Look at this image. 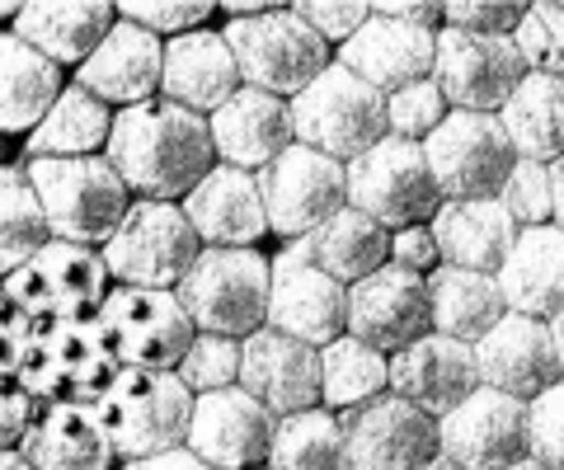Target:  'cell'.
Returning <instances> with one entry per match:
<instances>
[{"label":"cell","mask_w":564,"mask_h":470,"mask_svg":"<svg viewBox=\"0 0 564 470\" xmlns=\"http://www.w3.org/2000/svg\"><path fill=\"white\" fill-rule=\"evenodd\" d=\"M429 226H433V240H437L443 264L466 269V273H485V277L499 273L508 250L518 245V221L503 212L499 198L443 203Z\"/></svg>","instance_id":"obj_30"},{"label":"cell","mask_w":564,"mask_h":470,"mask_svg":"<svg viewBox=\"0 0 564 470\" xmlns=\"http://www.w3.org/2000/svg\"><path fill=\"white\" fill-rule=\"evenodd\" d=\"M352 470H423L437 451V419L400 395H377L372 405L339 414Z\"/></svg>","instance_id":"obj_17"},{"label":"cell","mask_w":564,"mask_h":470,"mask_svg":"<svg viewBox=\"0 0 564 470\" xmlns=\"http://www.w3.org/2000/svg\"><path fill=\"white\" fill-rule=\"evenodd\" d=\"M292 136H296V146L321 151L339 165H352L381 136H391V128H386V95L372 90L367 80H358L348 66L329 62L292 99Z\"/></svg>","instance_id":"obj_5"},{"label":"cell","mask_w":564,"mask_h":470,"mask_svg":"<svg viewBox=\"0 0 564 470\" xmlns=\"http://www.w3.org/2000/svg\"><path fill=\"white\" fill-rule=\"evenodd\" d=\"M29 184L43 203L52 240H70L85 250H104L132 207V188L104 155L80 161H24Z\"/></svg>","instance_id":"obj_2"},{"label":"cell","mask_w":564,"mask_h":470,"mask_svg":"<svg viewBox=\"0 0 564 470\" xmlns=\"http://www.w3.org/2000/svg\"><path fill=\"white\" fill-rule=\"evenodd\" d=\"M165 76V39H155L141 24L118 20L109 39L95 47V57L76 72V85L90 90L109 109H137V103L161 99Z\"/></svg>","instance_id":"obj_22"},{"label":"cell","mask_w":564,"mask_h":470,"mask_svg":"<svg viewBox=\"0 0 564 470\" xmlns=\"http://www.w3.org/2000/svg\"><path fill=\"white\" fill-rule=\"evenodd\" d=\"M240 391L259 400L273 419L321 409V348L278 329H254L240 343Z\"/></svg>","instance_id":"obj_19"},{"label":"cell","mask_w":564,"mask_h":470,"mask_svg":"<svg viewBox=\"0 0 564 470\" xmlns=\"http://www.w3.org/2000/svg\"><path fill=\"white\" fill-rule=\"evenodd\" d=\"M122 362L95 316L76 320H39L29 353L20 362V386L39 405H99L118 381Z\"/></svg>","instance_id":"obj_3"},{"label":"cell","mask_w":564,"mask_h":470,"mask_svg":"<svg viewBox=\"0 0 564 470\" xmlns=\"http://www.w3.org/2000/svg\"><path fill=\"white\" fill-rule=\"evenodd\" d=\"M207 132H212V146H217V165H231L245 174H259L288 146H296L292 103L278 95H263L254 85H240V90L207 118Z\"/></svg>","instance_id":"obj_24"},{"label":"cell","mask_w":564,"mask_h":470,"mask_svg":"<svg viewBox=\"0 0 564 470\" xmlns=\"http://www.w3.org/2000/svg\"><path fill=\"white\" fill-rule=\"evenodd\" d=\"M494 283H499L508 310L551 325L564 310V226L518 231V245L508 250Z\"/></svg>","instance_id":"obj_29"},{"label":"cell","mask_w":564,"mask_h":470,"mask_svg":"<svg viewBox=\"0 0 564 470\" xmlns=\"http://www.w3.org/2000/svg\"><path fill=\"white\" fill-rule=\"evenodd\" d=\"M66 90L57 62L14 33H0V132H33Z\"/></svg>","instance_id":"obj_33"},{"label":"cell","mask_w":564,"mask_h":470,"mask_svg":"<svg viewBox=\"0 0 564 470\" xmlns=\"http://www.w3.org/2000/svg\"><path fill=\"white\" fill-rule=\"evenodd\" d=\"M203 250H254L269 236V212L259 198V179L245 170L217 165L207 179L180 203Z\"/></svg>","instance_id":"obj_25"},{"label":"cell","mask_w":564,"mask_h":470,"mask_svg":"<svg viewBox=\"0 0 564 470\" xmlns=\"http://www.w3.org/2000/svg\"><path fill=\"white\" fill-rule=\"evenodd\" d=\"M95 320L109 335L122 368L137 372H174L198 339V325L188 320L180 297L151 287H113Z\"/></svg>","instance_id":"obj_11"},{"label":"cell","mask_w":564,"mask_h":470,"mask_svg":"<svg viewBox=\"0 0 564 470\" xmlns=\"http://www.w3.org/2000/svg\"><path fill=\"white\" fill-rule=\"evenodd\" d=\"M212 0H198V6H147V0H128V6H118V20L128 24H141L147 33H155V39H184V33L193 29H207L212 20Z\"/></svg>","instance_id":"obj_46"},{"label":"cell","mask_w":564,"mask_h":470,"mask_svg":"<svg viewBox=\"0 0 564 470\" xmlns=\"http://www.w3.org/2000/svg\"><path fill=\"white\" fill-rule=\"evenodd\" d=\"M551 188H555V226H564V161L551 165Z\"/></svg>","instance_id":"obj_53"},{"label":"cell","mask_w":564,"mask_h":470,"mask_svg":"<svg viewBox=\"0 0 564 470\" xmlns=\"http://www.w3.org/2000/svg\"><path fill=\"white\" fill-rule=\"evenodd\" d=\"M24 461L33 470H113V442L104 433L95 405H43L24 433Z\"/></svg>","instance_id":"obj_31"},{"label":"cell","mask_w":564,"mask_h":470,"mask_svg":"<svg viewBox=\"0 0 564 470\" xmlns=\"http://www.w3.org/2000/svg\"><path fill=\"white\" fill-rule=\"evenodd\" d=\"M269 329L302 339L311 348H325L348 335V287L311 264L302 240H292V245L273 259Z\"/></svg>","instance_id":"obj_15"},{"label":"cell","mask_w":564,"mask_h":470,"mask_svg":"<svg viewBox=\"0 0 564 470\" xmlns=\"http://www.w3.org/2000/svg\"><path fill=\"white\" fill-rule=\"evenodd\" d=\"M269 470H352L348 466V438L339 414L306 409V414H288L273 428V451H269Z\"/></svg>","instance_id":"obj_38"},{"label":"cell","mask_w":564,"mask_h":470,"mask_svg":"<svg viewBox=\"0 0 564 470\" xmlns=\"http://www.w3.org/2000/svg\"><path fill=\"white\" fill-rule=\"evenodd\" d=\"M513 43H518V52H522V62H527V72L532 76L564 80V0L527 6Z\"/></svg>","instance_id":"obj_40"},{"label":"cell","mask_w":564,"mask_h":470,"mask_svg":"<svg viewBox=\"0 0 564 470\" xmlns=\"http://www.w3.org/2000/svg\"><path fill=\"white\" fill-rule=\"evenodd\" d=\"M348 170V207H358L386 231H404V226H429L443 207L437 179L429 170V155L419 142H400V136H381L372 151H362Z\"/></svg>","instance_id":"obj_9"},{"label":"cell","mask_w":564,"mask_h":470,"mask_svg":"<svg viewBox=\"0 0 564 470\" xmlns=\"http://www.w3.org/2000/svg\"><path fill=\"white\" fill-rule=\"evenodd\" d=\"M240 66L231 43L217 29H193L184 39L165 43V76H161V99L180 103V109L212 118L226 99L240 90Z\"/></svg>","instance_id":"obj_27"},{"label":"cell","mask_w":564,"mask_h":470,"mask_svg":"<svg viewBox=\"0 0 564 470\" xmlns=\"http://www.w3.org/2000/svg\"><path fill=\"white\" fill-rule=\"evenodd\" d=\"M527 457L545 470H564V381L527 405Z\"/></svg>","instance_id":"obj_44"},{"label":"cell","mask_w":564,"mask_h":470,"mask_svg":"<svg viewBox=\"0 0 564 470\" xmlns=\"http://www.w3.org/2000/svg\"><path fill=\"white\" fill-rule=\"evenodd\" d=\"M499 123L513 142L518 161L555 165L564 161V80L527 76L513 99L499 109Z\"/></svg>","instance_id":"obj_36"},{"label":"cell","mask_w":564,"mask_h":470,"mask_svg":"<svg viewBox=\"0 0 564 470\" xmlns=\"http://www.w3.org/2000/svg\"><path fill=\"white\" fill-rule=\"evenodd\" d=\"M122 470H212V466L193 457L188 447H174V451H161V457H141V461H128Z\"/></svg>","instance_id":"obj_51"},{"label":"cell","mask_w":564,"mask_h":470,"mask_svg":"<svg viewBox=\"0 0 564 470\" xmlns=\"http://www.w3.org/2000/svg\"><path fill=\"white\" fill-rule=\"evenodd\" d=\"M109 269H104L99 250L70 245V240H47V245L29 259L20 273H10L0 292L29 310L33 320H76L95 316L109 297Z\"/></svg>","instance_id":"obj_12"},{"label":"cell","mask_w":564,"mask_h":470,"mask_svg":"<svg viewBox=\"0 0 564 470\" xmlns=\"http://www.w3.org/2000/svg\"><path fill=\"white\" fill-rule=\"evenodd\" d=\"M429 302H433V335L470 343V348L508 316L503 292L494 277L452 269V264L429 273Z\"/></svg>","instance_id":"obj_34"},{"label":"cell","mask_w":564,"mask_h":470,"mask_svg":"<svg viewBox=\"0 0 564 470\" xmlns=\"http://www.w3.org/2000/svg\"><path fill=\"white\" fill-rule=\"evenodd\" d=\"M292 14L302 20L311 33H321L325 43H348L367 20H372V6L367 0H302L292 6Z\"/></svg>","instance_id":"obj_45"},{"label":"cell","mask_w":564,"mask_h":470,"mask_svg":"<svg viewBox=\"0 0 564 470\" xmlns=\"http://www.w3.org/2000/svg\"><path fill=\"white\" fill-rule=\"evenodd\" d=\"M437 438H443V457L462 470H508L527 461V405L480 386L437 419Z\"/></svg>","instance_id":"obj_20"},{"label":"cell","mask_w":564,"mask_h":470,"mask_svg":"<svg viewBox=\"0 0 564 470\" xmlns=\"http://www.w3.org/2000/svg\"><path fill=\"white\" fill-rule=\"evenodd\" d=\"M302 245L311 254V264L344 287L362 283V277H372L377 269L391 264V231L367 212H358V207H344V212L321 221Z\"/></svg>","instance_id":"obj_32"},{"label":"cell","mask_w":564,"mask_h":470,"mask_svg":"<svg viewBox=\"0 0 564 470\" xmlns=\"http://www.w3.org/2000/svg\"><path fill=\"white\" fill-rule=\"evenodd\" d=\"M508 470H545V466H536L532 457H527V461H518V466H508Z\"/></svg>","instance_id":"obj_58"},{"label":"cell","mask_w":564,"mask_h":470,"mask_svg":"<svg viewBox=\"0 0 564 470\" xmlns=\"http://www.w3.org/2000/svg\"><path fill=\"white\" fill-rule=\"evenodd\" d=\"M503 212L518 221V231H532V226H555V188H551V165L536 161H518L513 174L503 184Z\"/></svg>","instance_id":"obj_43"},{"label":"cell","mask_w":564,"mask_h":470,"mask_svg":"<svg viewBox=\"0 0 564 470\" xmlns=\"http://www.w3.org/2000/svg\"><path fill=\"white\" fill-rule=\"evenodd\" d=\"M391 264L404 273L429 277L443 269V254H437L433 226H404V231H391Z\"/></svg>","instance_id":"obj_50"},{"label":"cell","mask_w":564,"mask_h":470,"mask_svg":"<svg viewBox=\"0 0 564 470\" xmlns=\"http://www.w3.org/2000/svg\"><path fill=\"white\" fill-rule=\"evenodd\" d=\"M259 470H269V466H259Z\"/></svg>","instance_id":"obj_59"},{"label":"cell","mask_w":564,"mask_h":470,"mask_svg":"<svg viewBox=\"0 0 564 470\" xmlns=\"http://www.w3.org/2000/svg\"><path fill=\"white\" fill-rule=\"evenodd\" d=\"M113 24L118 6H109V0H33V6H20L10 33L39 47L47 62L80 72L95 57V47L109 39Z\"/></svg>","instance_id":"obj_28"},{"label":"cell","mask_w":564,"mask_h":470,"mask_svg":"<svg viewBox=\"0 0 564 470\" xmlns=\"http://www.w3.org/2000/svg\"><path fill=\"white\" fill-rule=\"evenodd\" d=\"M423 155H429L443 203L499 198L518 165V151L508 142L499 113H447L443 128L423 142Z\"/></svg>","instance_id":"obj_10"},{"label":"cell","mask_w":564,"mask_h":470,"mask_svg":"<svg viewBox=\"0 0 564 470\" xmlns=\"http://www.w3.org/2000/svg\"><path fill=\"white\" fill-rule=\"evenodd\" d=\"M52 240L43 203L29 184L24 165H0V283L20 273L33 254Z\"/></svg>","instance_id":"obj_39"},{"label":"cell","mask_w":564,"mask_h":470,"mask_svg":"<svg viewBox=\"0 0 564 470\" xmlns=\"http://www.w3.org/2000/svg\"><path fill=\"white\" fill-rule=\"evenodd\" d=\"M433 62H437V33L400 24L381 6H372V20L339 47V66H348L352 76L367 80L381 95H395L414 80H429Z\"/></svg>","instance_id":"obj_23"},{"label":"cell","mask_w":564,"mask_h":470,"mask_svg":"<svg viewBox=\"0 0 564 470\" xmlns=\"http://www.w3.org/2000/svg\"><path fill=\"white\" fill-rule=\"evenodd\" d=\"M527 76L532 72L513 39H480L462 29L437 33L433 80L452 113H499Z\"/></svg>","instance_id":"obj_14"},{"label":"cell","mask_w":564,"mask_h":470,"mask_svg":"<svg viewBox=\"0 0 564 470\" xmlns=\"http://www.w3.org/2000/svg\"><path fill=\"white\" fill-rule=\"evenodd\" d=\"M386 391H391V358L386 353L352 335L321 348V405L329 414L362 409Z\"/></svg>","instance_id":"obj_37"},{"label":"cell","mask_w":564,"mask_h":470,"mask_svg":"<svg viewBox=\"0 0 564 470\" xmlns=\"http://www.w3.org/2000/svg\"><path fill=\"white\" fill-rule=\"evenodd\" d=\"M522 6H443V29L480 33V39H513L522 24Z\"/></svg>","instance_id":"obj_47"},{"label":"cell","mask_w":564,"mask_h":470,"mask_svg":"<svg viewBox=\"0 0 564 470\" xmlns=\"http://www.w3.org/2000/svg\"><path fill=\"white\" fill-rule=\"evenodd\" d=\"M104 269L118 287H151V292H174L184 273L198 264L203 240L188 226L180 203H151L132 198L128 217L113 231V240L99 250Z\"/></svg>","instance_id":"obj_7"},{"label":"cell","mask_w":564,"mask_h":470,"mask_svg":"<svg viewBox=\"0 0 564 470\" xmlns=\"http://www.w3.org/2000/svg\"><path fill=\"white\" fill-rule=\"evenodd\" d=\"M104 433L113 442V457L128 466L141 457H161L188 442L193 391L174 372H137L122 368L118 381L95 405Z\"/></svg>","instance_id":"obj_6"},{"label":"cell","mask_w":564,"mask_h":470,"mask_svg":"<svg viewBox=\"0 0 564 470\" xmlns=\"http://www.w3.org/2000/svg\"><path fill=\"white\" fill-rule=\"evenodd\" d=\"M348 335L386 358H395L410 343L429 339L433 335L429 277L386 264L372 277L352 283L348 287Z\"/></svg>","instance_id":"obj_16"},{"label":"cell","mask_w":564,"mask_h":470,"mask_svg":"<svg viewBox=\"0 0 564 470\" xmlns=\"http://www.w3.org/2000/svg\"><path fill=\"white\" fill-rule=\"evenodd\" d=\"M43 414V405L33 400L20 381H0V451H20L24 433Z\"/></svg>","instance_id":"obj_49"},{"label":"cell","mask_w":564,"mask_h":470,"mask_svg":"<svg viewBox=\"0 0 564 470\" xmlns=\"http://www.w3.org/2000/svg\"><path fill=\"white\" fill-rule=\"evenodd\" d=\"M221 39L231 43L245 85L288 103L329 66V43L321 33H311L292 10L240 14L221 29Z\"/></svg>","instance_id":"obj_8"},{"label":"cell","mask_w":564,"mask_h":470,"mask_svg":"<svg viewBox=\"0 0 564 470\" xmlns=\"http://www.w3.org/2000/svg\"><path fill=\"white\" fill-rule=\"evenodd\" d=\"M423 470H462V466H456L452 457H443V451H437V457H433L429 466H423Z\"/></svg>","instance_id":"obj_56"},{"label":"cell","mask_w":564,"mask_h":470,"mask_svg":"<svg viewBox=\"0 0 564 470\" xmlns=\"http://www.w3.org/2000/svg\"><path fill=\"white\" fill-rule=\"evenodd\" d=\"M174 376L184 381L198 395H212V391H231L240 386V339H221V335H198L193 348L184 353V362L174 368Z\"/></svg>","instance_id":"obj_41"},{"label":"cell","mask_w":564,"mask_h":470,"mask_svg":"<svg viewBox=\"0 0 564 470\" xmlns=\"http://www.w3.org/2000/svg\"><path fill=\"white\" fill-rule=\"evenodd\" d=\"M33 335H39V320L29 310L14 306L6 292H0V381H14L20 376V362L29 353Z\"/></svg>","instance_id":"obj_48"},{"label":"cell","mask_w":564,"mask_h":470,"mask_svg":"<svg viewBox=\"0 0 564 470\" xmlns=\"http://www.w3.org/2000/svg\"><path fill=\"white\" fill-rule=\"evenodd\" d=\"M391 20L400 24H414V29H429V33H443V6H381Z\"/></svg>","instance_id":"obj_52"},{"label":"cell","mask_w":564,"mask_h":470,"mask_svg":"<svg viewBox=\"0 0 564 470\" xmlns=\"http://www.w3.org/2000/svg\"><path fill=\"white\" fill-rule=\"evenodd\" d=\"M0 470H33L24 461V451H0Z\"/></svg>","instance_id":"obj_55"},{"label":"cell","mask_w":564,"mask_h":470,"mask_svg":"<svg viewBox=\"0 0 564 470\" xmlns=\"http://www.w3.org/2000/svg\"><path fill=\"white\" fill-rule=\"evenodd\" d=\"M551 339H555V358H560V372H564V310L551 320Z\"/></svg>","instance_id":"obj_54"},{"label":"cell","mask_w":564,"mask_h":470,"mask_svg":"<svg viewBox=\"0 0 564 470\" xmlns=\"http://www.w3.org/2000/svg\"><path fill=\"white\" fill-rule=\"evenodd\" d=\"M254 179L263 212H269V231L282 240H306L321 221L348 207V170L306 146H288Z\"/></svg>","instance_id":"obj_13"},{"label":"cell","mask_w":564,"mask_h":470,"mask_svg":"<svg viewBox=\"0 0 564 470\" xmlns=\"http://www.w3.org/2000/svg\"><path fill=\"white\" fill-rule=\"evenodd\" d=\"M480 391V368H475V348L443 335H429L391 358V395L410 400L423 414L443 419L462 400Z\"/></svg>","instance_id":"obj_26"},{"label":"cell","mask_w":564,"mask_h":470,"mask_svg":"<svg viewBox=\"0 0 564 470\" xmlns=\"http://www.w3.org/2000/svg\"><path fill=\"white\" fill-rule=\"evenodd\" d=\"M109 132H113V109L70 80L43 123L29 132L24 151L29 161H80V155H104Z\"/></svg>","instance_id":"obj_35"},{"label":"cell","mask_w":564,"mask_h":470,"mask_svg":"<svg viewBox=\"0 0 564 470\" xmlns=\"http://www.w3.org/2000/svg\"><path fill=\"white\" fill-rule=\"evenodd\" d=\"M14 14H20V6H14V0H0V20H14Z\"/></svg>","instance_id":"obj_57"},{"label":"cell","mask_w":564,"mask_h":470,"mask_svg":"<svg viewBox=\"0 0 564 470\" xmlns=\"http://www.w3.org/2000/svg\"><path fill=\"white\" fill-rule=\"evenodd\" d=\"M104 161L122 174V184L137 198L184 203L217 170V146H212L207 118L188 113L170 99H151L113 113Z\"/></svg>","instance_id":"obj_1"},{"label":"cell","mask_w":564,"mask_h":470,"mask_svg":"<svg viewBox=\"0 0 564 470\" xmlns=\"http://www.w3.org/2000/svg\"><path fill=\"white\" fill-rule=\"evenodd\" d=\"M269 287H273V259L259 250H203L198 264L184 273L174 297L198 325V335L221 339H250L269 325Z\"/></svg>","instance_id":"obj_4"},{"label":"cell","mask_w":564,"mask_h":470,"mask_svg":"<svg viewBox=\"0 0 564 470\" xmlns=\"http://www.w3.org/2000/svg\"><path fill=\"white\" fill-rule=\"evenodd\" d=\"M475 368H480V386L513 395L522 405H532L555 381H564L551 325L518 316V310H508V316L475 343Z\"/></svg>","instance_id":"obj_21"},{"label":"cell","mask_w":564,"mask_h":470,"mask_svg":"<svg viewBox=\"0 0 564 470\" xmlns=\"http://www.w3.org/2000/svg\"><path fill=\"white\" fill-rule=\"evenodd\" d=\"M273 428H278L273 414L240 386H231V391H212L193 400L184 447L212 470H259L269 466Z\"/></svg>","instance_id":"obj_18"},{"label":"cell","mask_w":564,"mask_h":470,"mask_svg":"<svg viewBox=\"0 0 564 470\" xmlns=\"http://www.w3.org/2000/svg\"><path fill=\"white\" fill-rule=\"evenodd\" d=\"M447 99L443 90H437V80H414V85H404V90L395 95H386V128H391V136H400V142H429V136L443 128V118H447Z\"/></svg>","instance_id":"obj_42"}]
</instances>
